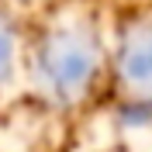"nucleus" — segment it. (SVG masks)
I'll return each mask as SVG.
<instances>
[{
  "label": "nucleus",
  "mask_w": 152,
  "mask_h": 152,
  "mask_svg": "<svg viewBox=\"0 0 152 152\" xmlns=\"http://www.w3.org/2000/svg\"><path fill=\"white\" fill-rule=\"evenodd\" d=\"M14 73H18V35L10 18L0 10V94L10 86Z\"/></svg>",
  "instance_id": "1"
}]
</instances>
